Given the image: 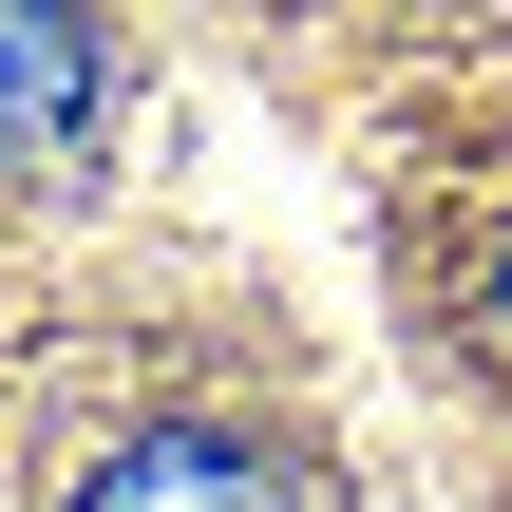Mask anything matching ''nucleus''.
<instances>
[{
    "label": "nucleus",
    "mask_w": 512,
    "mask_h": 512,
    "mask_svg": "<svg viewBox=\"0 0 512 512\" xmlns=\"http://www.w3.org/2000/svg\"><path fill=\"white\" fill-rule=\"evenodd\" d=\"M95 95H114V38L76 0H0V171H57L95 133Z\"/></svg>",
    "instance_id": "obj_1"
},
{
    "label": "nucleus",
    "mask_w": 512,
    "mask_h": 512,
    "mask_svg": "<svg viewBox=\"0 0 512 512\" xmlns=\"http://www.w3.org/2000/svg\"><path fill=\"white\" fill-rule=\"evenodd\" d=\"M76 512H285V456L266 437H228V418H152V437H114Z\"/></svg>",
    "instance_id": "obj_2"
},
{
    "label": "nucleus",
    "mask_w": 512,
    "mask_h": 512,
    "mask_svg": "<svg viewBox=\"0 0 512 512\" xmlns=\"http://www.w3.org/2000/svg\"><path fill=\"white\" fill-rule=\"evenodd\" d=\"M475 342L512 361V228H494V266H475Z\"/></svg>",
    "instance_id": "obj_3"
}]
</instances>
